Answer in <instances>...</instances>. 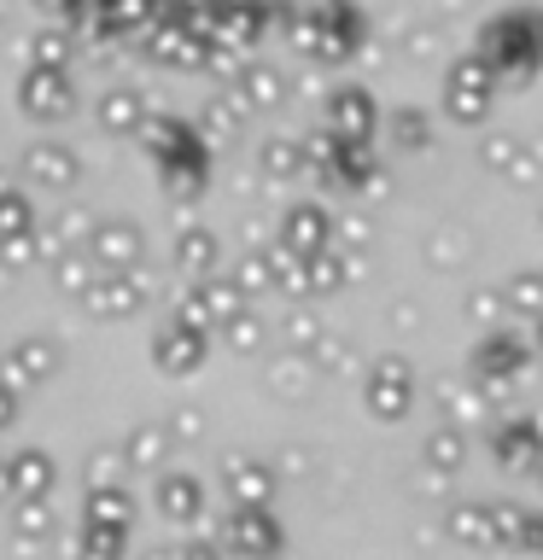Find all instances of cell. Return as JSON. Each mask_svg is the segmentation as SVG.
Segmentation results:
<instances>
[{
	"label": "cell",
	"mask_w": 543,
	"mask_h": 560,
	"mask_svg": "<svg viewBox=\"0 0 543 560\" xmlns=\"http://www.w3.org/2000/svg\"><path fill=\"white\" fill-rule=\"evenodd\" d=\"M140 147H147L158 182L175 205H199L210 192V140L199 135L193 117L175 112H152V122L140 129Z\"/></svg>",
	"instance_id": "6da1fadb"
},
{
	"label": "cell",
	"mask_w": 543,
	"mask_h": 560,
	"mask_svg": "<svg viewBox=\"0 0 543 560\" xmlns=\"http://www.w3.org/2000/svg\"><path fill=\"white\" fill-rule=\"evenodd\" d=\"M480 164H485L490 175H502V182H515V187L538 182V158L525 152V135H515V129L485 135V140H480Z\"/></svg>",
	"instance_id": "7402d4cb"
},
{
	"label": "cell",
	"mask_w": 543,
	"mask_h": 560,
	"mask_svg": "<svg viewBox=\"0 0 543 560\" xmlns=\"http://www.w3.org/2000/svg\"><path fill=\"white\" fill-rule=\"evenodd\" d=\"M467 462V432L455 427V420H438V427L427 432V467H438V472H455Z\"/></svg>",
	"instance_id": "e575fe53"
},
{
	"label": "cell",
	"mask_w": 543,
	"mask_h": 560,
	"mask_svg": "<svg viewBox=\"0 0 543 560\" xmlns=\"http://www.w3.org/2000/svg\"><path fill=\"white\" fill-rule=\"evenodd\" d=\"M129 520H135V502L123 485L88 490V525H123V532H129Z\"/></svg>",
	"instance_id": "8d00e7d4"
},
{
	"label": "cell",
	"mask_w": 543,
	"mask_h": 560,
	"mask_svg": "<svg viewBox=\"0 0 543 560\" xmlns=\"http://www.w3.org/2000/svg\"><path fill=\"white\" fill-rule=\"evenodd\" d=\"M287 339H292L298 357H315V350L327 345V322H322V315H310V310H292L287 315Z\"/></svg>",
	"instance_id": "60d3db41"
},
{
	"label": "cell",
	"mask_w": 543,
	"mask_h": 560,
	"mask_svg": "<svg viewBox=\"0 0 543 560\" xmlns=\"http://www.w3.org/2000/svg\"><path fill=\"white\" fill-rule=\"evenodd\" d=\"M205 35H193L187 24H175V18H164L147 42H140V52L147 59H158V65H170V70H205Z\"/></svg>",
	"instance_id": "44dd1931"
},
{
	"label": "cell",
	"mask_w": 543,
	"mask_h": 560,
	"mask_svg": "<svg viewBox=\"0 0 543 560\" xmlns=\"http://www.w3.org/2000/svg\"><path fill=\"white\" fill-rule=\"evenodd\" d=\"M112 472H117V462L105 450H94V467H88V490H105L112 485Z\"/></svg>",
	"instance_id": "c3c4849f"
},
{
	"label": "cell",
	"mask_w": 543,
	"mask_h": 560,
	"mask_svg": "<svg viewBox=\"0 0 543 560\" xmlns=\"http://www.w3.org/2000/svg\"><path fill=\"white\" fill-rule=\"evenodd\" d=\"M257 170L269 182H298L310 164H304V135H263L257 140Z\"/></svg>",
	"instance_id": "484cf974"
},
{
	"label": "cell",
	"mask_w": 543,
	"mask_h": 560,
	"mask_svg": "<svg viewBox=\"0 0 543 560\" xmlns=\"http://www.w3.org/2000/svg\"><path fill=\"white\" fill-rule=\"evenodd\" d=\"M310 374H322V368H315V357H287V362H275V392L280 397H292V392H310Z\"/></svg>",
	"instance_id": "ee69618b"
},
{
	"label": "cell",
	"mask_w": 543,
	"mask_h": 560,
	"mask_svg": "<svg viewBox=\"0 0 543 560\" xmlns=\"http://www.w3.org/2000/svg\"><path fill=\"white\" fill-rule=\"evenodd\" d=\"M18 175L24 187H42V192H77L82 182V158L65 147V140H30L18 152Z\"/></svg>",
	"instance_id": "30bf717a"
},
{
	"label": "cell",
	"mask_w": 543,
	"mask_h": 560,
	"mask_svg": "<svg viewBox=\"0 0 543 560\" xmlns=\"http://www.w3.org/2000/svg\"><path fill=\"white\" fill-rule=\"evenodd\" d=\"M24 59H30V70H70V59H77V42H70L65 24H42V30L24 42Z\"/></svg>",
	"instance_id": "f546056e"
},
{
	"label": "cell",
	"mask_w": 543,
	"mask_h": 560,
	"mask_svg": "<svg viewBox=\"0 0 543 560\" xmlns=\"http://www.w3.org/2000/svg\"><path fill=\"white\" fill-rule=\"evenodd\" d=\"M444 117L462 122V129H480L490 117V105H497V70H490L480 52H462V59H450L444 70Z\"/></svg>",
	"instance_id": "277c9868"
},
{
	"label": "cell",
	"mask_w": 543,
	"mask_h": 560,
	"mask_svg": "<svg viewBox=\"0 0 543 560\" xmlns=\"http://www.w3.org/2000/svg\"><path fill=\"white\" fill-rule=\"evenodd\" d=\"M532 339L520 327H497L480 332V345L467 350V380H497V385H520L525 368H532Z\"/></svg>",
	"instance_id": "52a82bcc"
},
{
	"label": "cell",
	"mask_w": 543,
	"mask_h": 560,
	"mask_svg": "<svg viewBox=\"0 0 543 560\" xmlns=\"http://www.w3.org/2000/svg\"><path fill=\"white\" fill-rule=\"evenodd\" d=\"M18 112L30 122H65L77 112V88H70V70H30L18 77Z\"/></svg>",
	"instance_id": "8fae6325"
},
{
	"label": "cell",
	"mask_w": 543,
	"mask_h": 560,
	"mask_svg": "<svg viewBox=\"0 0 543 560\" xmlns=\"http://www.w3.org/2000/svg\"><path fill=\"white\" fill-rule=\"evenodd\" d=\"M35 7H42L47 18H65V24H70V18H88V12H94V0H35Z\"/></svg>",
	"instance_id": "7dc6e473"
},
{
	"label": "cell",
	"mask_w": 543,
	"mask_h": 560,
	"mask_svg": "<svg viewBox=\"0 0 543 560\" xmlns=\"http://www.w3.org/2000/svg\"><path fill=\"white\" fill-rule=\"evenodd\" d=\"M245 65H252V52H240V47H228L210 35V47H205V77L217 82V88H234L245 77Z\"/></svg>",
	"instance_id": "74e56055"
},
{
	"label": "cell",
	"mask_w": 543,
	"mask_h": 560,
	"mask_svg": "<svg viewBox=\"0 0 543 560\" xmlns=\"http://www.w3.org/2000/svg\"><path fill=\"white\" fill-rule=\"evenodd\" d=\"M473 52L497 70V82H532L543 70V7H502L497 18L480 24Z\"/></svg>",
	"instance_id": "3957f363"
},
{
	"label": "cell",
	"mask_w": 543,
	"mask_h": 560,
	"mask_svg": "<svg viewBox=\"0 0 543 560\" xmlns=\"http://www.w3.org/2000/svg\"><path fill=\"white\" fill-rule=\"evenodd\" d=\"M53 374H59V345H53L47 332H24V339L7 345V357H0V380H7L18 397L35 392V385H47Z\"/></svg>",
	"instance_id": "9a60e30c"
},
{
	"label": "cell",
	"mask_w": 543,
	"mask_h": 560,
	"mask_svg": "<svg viewBox=\"0 0 543 560\" xmlns=\"http://www.w3.org/2000/svg\"><path fill=\"white\" fill-rule=\"evenodd\" d=\"M123 455H129V467L158 472V467H164V455H170V427H158V420H140V427L123 438Z\"/></svg>",
	"instance_id": "1f68e13d"
},
{
	"label": "cell",
	"mask_w": 543,
	"mask_h": 560,
	"mask_svg": "<svg viewBox=\"0 0 543 560\" xmlns=\"http://www.w3.org/2000/svg\"><path fill=\"white\" fill-rule=\"evenodd\" d=\"M199 409H175V432H182V438H199Z\"/></svg>",
	"instance_id": "816d5d0a"
},
{
	"label": "cell",
	"mask_w": 543,
	"mask_h": 560,
	"mask_svg": "<svg viewBox=\"0 0 543 560\" xmlns=\"http://www.w3.org/2000/svg\"><path fill=\"white\" fill-rule=\"evenodd\" d=\"M339 234H345V245H368V234H374V228H368V222H350V228H339Z\"/></svg>",
	"instance_id": "f5cc1de1"
},
{
	"label": "cell",
	"mask_w": 543,
	"mask_h": 560,
	"mask_svg": "<svg viewBox=\"0 0 543 560\" xmlns=\"http://www.w3.org/2000/svg\"><path fill=\"white\" fill-rule=\"evenodd\" d=\"M287 42L304 52L310 65L339 70L368 47V12L357 7V0H310V7L292 18Z\"/></svg>",
	"instance_id": "7a4b0ae2"
},
{
	"label": "cell",
	"mask_w": 543,
	"mask_h": 560,
	"mask_svg": "<svg viewBox=\"0 0 543 560\" xmlns=\"http://www.w3.org/2000/svg\"><path fill=\"white\" fill-rule=\"evenodd\" d=\"M94 122L105 135H117V140H140V129L152 122V105H147V94H140L135 82H117V88H105V94L94 100Z\"/></svg>",
	"instance_id": "ac0fdd59"
},
{
	"label": "cell",
	"mask_w": 543,
	"mask_h": 560,
	"mask_svg": "<svg viewBox=\"0 0 543 560\" xmlns=\"http://www.w3.org/2000/svg\"><path fill=\"white\" fill-rule=\"evenodd\" d=\"M450 532L462 537V542H485L490 537V508H473V502H462L450 514Z\"/></svg>",
	"instance_id": "bcb514c9"
},
{
	"label": "cell",
	"mask_w": 543,
	"mask_h": 560,
	"mask_svg": "<svg viewBox=\"0 0 543 560\" xmlns=\"http://www.w3.org/2000/svg\"><path fill=\"white\" fill-rule=\"evenodd\" d=\"M82 252L94 257L100 275H135L140 257H147V234H140L135 217H105V222L88 228Z\"/></svg>",
	"instance_id": "9c48e42d"
},
{
	"label": "cell",
	"mask_w": 543,
	"mask_h": 560,
	"mask_svg": "<svg viewBox=\"0 0 543 560\" xmlns=\"http://www.w3.org/2000/svg\"><path fill=\"white\" fill-rule=\"evenodd\" d=\"M322 112H327V129L345 135V140H374L385 129V117L374 105V88H362V82H333Z\"/></svg>",
	"instance_id": "7c38bea8"
},
{
	"label": "cell",
	"mask_w": 543,
	"mask_h": 560,
	"mask_svg": "<svg viewBox=\"0 0 543 560\" xmlns=\"http://www.w3.org/2000/svg\"><path fill=\"white\" fill-rule=\"evenodd\" d=\"M263 339H269V327H263V315H252V310H245L240 322H228V327H222V345H228V350H240V357L263 350Z\"/></svg>",
	"instance_id": "7bdbcfd3"
},
{
	"label": "cell",
	"mask_w": 543,
	"mask_h": 560,
	"mask_svg": "<svg viewBox=\"0 0 543 560\" xmlns=\"http://www.w3.org/2000/svg\"><path fill=\"white\" fill-rule=\"evenodd\" d=\"M94 280H100V269H94V257H88V252H70V257L53 262V287H59L65 298H77V304L94 292Z\"/></svg>",
	"instance_id": "d590c367"
},
{
	"label": "cell",
	"mask_w": 543,
	"mask_h": 560,
	"mask_svg": "<svg viewBox=\"0 0 543 560\" xmlns=\"http://www.w3.org/2000/svg\"><path fill=\"white\" fill-rule=\"evenodd\" d=\"M0 497H18L12 490V462H0Z\"/></svg>",
	"instance_id": "11a10c76"
},
{
	"label": "cell",
	"mask_w": 543,
	"mask_h": 560,
	"mask_svg": "<svg viewBox=\"0 0 543 560\" xmlns=\"http://www.w3.org/2000/svg\"><path fill=\"white\" fill-rule=\"evenodd\" d=\"M415 397H420V385H415V362L409 357H374V362H368V374H362V409L374 415L380 427L409 420Z\"/></svg>",
	"instance_id": "5b68a950"
},
{
	"label": "cell",
	"mask_w": 543,
	"mask_h": 560,
	"mask_svg": "<svg viewBox=\"0 0 543 560\" xmlns=\"http://www.w3.org/2000/svg\"><path fill=\"white\" fill-rule=\"evenodd\" d=\"M18 240H35L30 192H7V199H0V245H18Z\"/></svg>",
	"instance_id": "f35d334b"
},
{
	"label": "cell",
	"mask_w": 543,
	"mask_h": 560,
	"mask_svg": "<svg viewBox=\"0 0 543 560\" xmlns=\"http://www.w3.org/2000/svg\"><path fill=\"white\" fill-rule=\"evenodd\" d=\"M170 257H175V269H182V275L210 280V275H217V262H222V245H217V234H210L205 222H182V228H175Z\"/></svg>",
	"instance_id": "603a6c76"
},
{
	"label": "cell",
	"mask_w": 543,
	"mask_h": 560,
	"mask_svg": "<svg viewBox=\"0 0 543 560\" xmlns=\"http://www.w3.org/2000/svg\"><path fill=\"white\" fill-rule=\"evenodd\" d=\"M462 310H467V322L480 327V332H497V327H502V315H508V304H502V287H497V292H480V287H473Z\"/></svg>",
	"instance_id": "b9f144b4"
},
{
	"label": "cell",
	"mask_w": 543,
	"mask_h": 560,
	"mask_svg": "<svg viewBox=\"0 0 543 560\" xmlns=\"http://www.w3.org/2000/svg\"><path fill=\"white\" fill-rule=\"evenodd\" d=\"M18 525H24V532H47V508L42 502H24V508H18Z\"/></svg>",
	"instance_id": "681fc988"
},
{
	"label": "cell",
	"mask_w": 543,
	"mask_h": 560,
	"mask_svg": "<svg viewBox=\"0 0 543 560\" xmlns=\"http://www.w3.org/2000/svg\"><path fill=\"white\" fill-rule=\"evenodd\" d=\"M538 7H543V0H538Z\"/></svg>",
	"instance_id": "6125c7cd"
},
{
	"label": "cell",
	"mask_w": 543,
	"mask_h": 560,
	"mask_svg": "<svg viewBox=\"0 0 543 560\" xmlns=\"http://www.w3.org/2000/svg\"><path fill=\"white\" fill-rule=\"evenodd\" d=\"M222 537H228V549H240L245 560H275L280 555V525L269 508H234L222 525Z\"/></svg>",
	"instance_id": "ffe728a7"
},
{
	"label": "cell",
	"mask_w": 543,
	"mask_h": 560,
	"mask_svg": "<svg viewBox=\"0 0 543 560\" xmlns=\"http://www.w3.org/2000/svg\"><path fill=\"white\" fill-rule=\"evenodd\" d=\"M532 514H525V508L520 502H497V508H490V537H497V542H532Z\"/></svg>",
	"instance_id": "ab89813d"
},
{
	"label": "cell",
	"mask_w": 543,
	"mask_h": 560,
	"mask_svg": "<svg viewBox=\"0 0 543 560\" xmlns=\"http://www.w3.org/2000/svg\"><path fill=\"white\" fill-rule=\"evenodd\" d=\"M385 135H392L403 152H427V147H432V117L420 112V105H392V117H385Z\"/></svg>",
	"instance_id": "836d02e7"
},
{
	"label": "cell",
	"mask_w": 543,
	"mask_h": 560,
	"mask_svg": "<svg viewBox=\"0 0 543 560\" xmlns=\"http://www.w3.org/2000/svg\"><path fill=\"white\" fill-rule=\"evenodd\" d=\"M222 479L228 490H234V508H269V467L257 462V455H228V467H222Z\"/></svg>",
	"instance_id": "83f0119b"
},
{
	"label": "cell",
	"mask_w": 543,
	"mask_h": 560,
	"mask_svg": "<svg viewBox=\"0 0 543 560\" xmlns=\"http://www.w3.org/2000/svg\"><path fill=\"white\" fill-rule=\"evenodd\" d=\"M12 420H18V392H12L7 380H0V432H7Z\"/></svg>",
	"instance_id": "f907efd6"
},
{
	"label": "cell",
	"mask_w": 543,
	"mask_h": 560,
	"mask_svg": "<svg viewBox=\"0 0 543 560\" xmlns=\"http://www.w3.org/2000/svg\"><path fill=\"white\" fill-rule=\"evenodd\" d=\"M234 94H240L245 112H275V105L287 100V77H280L269 59H252V65H245V77L234 82Z\"/></svg>",
	"instance_id": "4316f807"
},
{
	"label": "cell",
	"mask_w": 543,
	"mask_h": 560,
	"mask_svg": "<svg viewBox=\"0 0 543 560\" xmlns=\"http://www.w3.org/2000/svg\"><path fill=\"white\" fill-rule=\"evenodd\" d=\"M0 12H7V0H0Z\"/></svg>",
	"instance_id": "680465c9"
},
{
	"label": "cell",
	"mask_w": 543,
	"mask_h": 560,
	"mask_svg": "<svg viewBox=\"0 0 543 560\" xmlns=\"http://www.w3.org/2000/svg\"><path fill=\"white\" fill-rule=\"evenodd\" d=\"M245 304H252V292H245L234 275H210V280H187L175 315L193 322V327H205V332H222L228 322H240V315H245Z\"/></svg>",
	"instance_id": "8992f818"
},
{
	"label": "cell",
	"mask_w": 543,
	"mask_h": 560,
	"mask_svg": "<svg viewBox=\"0 0 543 560\" xmlns=\"http://www.w3.org/2000/svg\"><path fill=\"white\" fill-rule=\"evenodd\" d=\"M269 30H275V0H222V12H217V42L252 52Z\"/></svg>",
	"instance_id": "d6986e66"
},
{
	"label": "cell",
	"mask_w": 543,
	"mask_h": 560,
	"mask_svg": "<svg viewBox=\"0 0 543 560\" xmlns=\"http://www.w3.org/2000/svg\"><path fill=\"white\" fill-rule=\"evenodd\" d=\"M275 245H287L292 257H322L333 252V234H339V222L327 217V205H315V199H298L280 210V228H275Z\"/></svg>",
	"instance_id": "4fadbf2b"
},
{
	"label": "cell",
	"mask_w": 543,
	"mask_h": 560,
	"mask_svg": "<svg viewBox=\"0 0 543 560\" xmlns=\"http://www.w3.org/2000/svg\"><path fill=\"white\" fill-rule=\"evenodd\" d=\"M490 455L515 472H538L543 467V415H508L490 432Z\"/></svg>",
	"instance_id": "e0dca14e"
},
{
	"label": "cell",
	"mask_w": 543,
	"mask_h": 560,
	"mask_svg": "<svg viewBox=\"0 0 543 560\" xmlns=\"http://www.w3.org/2000/svg\"><path fill=\"white\" fill-rule=\"evenodd\" d=\"M187 560H217V549H210V542H193V549H187Z\"/></svg>",
	"instance_id": "6f0895ef"
},
{
	"label": "cell",
	"mask_w": 543,
	"mask_h": 560,
	"mask_svg": "<svg viewBox=\"0 0 543 560\" xmlns=\"http://www.w3.org/2000/svg\"><path fill=\"white\" fill-rule=\"evenodd\" d=\"M525 339H532V350H538V357H543V315H538L532 327H525Z\"/></svg>",
	"instance_id": "db71d44e"
},
{
	"label": "cell",
	"mask_w": 543,
	"mask_h": 560,
	"mask_svg": "<svg viewBox=\"0 0 543 560\" xmlns=\"http://www.w3.org/2000/svg\"><path fill=\"white\" fill-rule=\"evenodd\" d=\"M147 298H152V287H147V275H100L94 280V292L82 298V310L94 315V322H129V315H140L147 310Z\"/></svg>",
	"instance_id": "2e32d148"
},
{
	"label": "cell",
	"mask_w": 543,
	"mask_h": 560,
	"mask_svg": "<svg viewBox=\"0 0 543 560\" xmlns=\"http://www.w3.org/2000/svg\"><path fill=\"white\" fill-rule=\"evenodd\" d=\"M94 35L100 42H147L164 24V0H94Z\"/></svg>",
	"instance_id": "5bb4252c"
},
{
	"label": "cell",
	"mask_w": 543,
	"mask_h": 560,
	"mask_svg": "<svg viewBox=\"0 0 543 560\" xmlns=\"http://www.w3.org/2000/svg\"><path fill=\"white\" fill-rule=\"evenodd\" d=\"M53 479H59V472H53V455L47 450H18L12 455V490H18V502H42L47 490H53Z\"/></svg>",
	"instance_id": "f1b7e54d"
},
{
	"label": "cell",
	"mask_w": 543,
	"mask_h": 560,
	"mask_svg": "<svg viewBox=\"0 0 543 560\" xmlns=\"http://www.w3.org/2000/svg\"><path fill=\"white\" fill-rule=\"evenodd\" d=\"M502 304H508V315H520L525 327L543 315V269H515L502 280Z\"/></svg>",
	"instance_id": "4dcf8cb0"
},
{
	"label": "cell",
	"mask_w": 543,
	"mask_h": 560,
	"mask_svg": "<svg viewBox=\"0 0 543 560\" xmlns=\"http://www.w3.org/2000/svg\"><path fill=\"white\" fill-rule=\"evenodd\" d=\"M152 497H158V514H170V520H199V514H205V485L193 479L187 467L158 472Z\"/></svg>",
	"instance_id": "d4e9b609"
},
{
	"label": "cell",
	"mask_w": 543,
	"mask_h": 560,
	"mask_svg": "<svg viewBox=\"0 0 543 560\" xmlns=\"http://www.w3.org/2000/svg\"><path fill=\"white\" fill-rule=\"evenodd\" d=\"M7 192H18V175H12L7 164H0V199H7Z\"/></svg>",
	"instance_id": "9f6ffc18"
},
{
	"label": "cell",
	"mask_w": 543,
	"mask_h": 560,
	"mask_svg": "<svg viewBox=\"0 0 543 560\" xmlns=\"http://www.w3.org/2000/svg\"><path fill=\"white\" fill-rule=\"evenodd\" d=\"M245 117H252V112L240 105L234 88H217V94H205V105H199V117H193V122H199V135L210 140V147H222V140L245 135Z\"/></svg>",
	"instance_id": "cb8c5ba5"
},
{
	"label": "cell",
	"mask_w": 543,
	"mask_h": 560,
	"mask_svg": "<svg viewBox=\"0 0 543 560\" xmlns=\"http://www.w3.org/2000/svg\"><path fill=\"white\" fill-rule=\"evenodd\" d=\"M123 555V525H82V560H117Z\"/></svg>",
	"instance_id": "f6af8a7d"
},
{
	"label": "cell",
	"mask_w": 543,
	"mask_h": 560,
	"mask_svg": "<svg viewBox=\"0 0 543 560\" xmlns=\"http://www.w3.org/2000/svg\"><path fill=\"white\" fill-rule=\"evenodd\" d=\"M538 222H543V210H538Z\"/></svg>",
	"instance_id": "94428289"
},
{
	"label": "cell",
	"mask_w": 543,
	"mask_h": 560,
	"mask_svg": "<svg viewBox=\"0 0 543 560\" xmlns=\"http://www.w3.org/2000/svg\"><path fill=\"white\" fill-rule=\"evenodd\" d=\"M210 357V332L182 322V315H164V322L152 327V368L164 380H193Z\"/></svg>",
	"instance_id": "ba28073f"
},
{
	"label": "cell",
	"mask_w": 543,
	"mask_h": 560,
	"mask_svg": "<svg viewBox=\"0 0 543 560\" xmlns=\"http://www.w3.org/2000/svg\"><path fill=\"white\" fill-rule=\"evenodd\" d=\"M234 280L245 292H269L280 287V245H252L240 262H234Z\"/></svg>",
	"instance_id": "d6a6232c"
},
{
	"label": "cell",
	"mask_w": 543,
	"mask_h": 560,
	"mask_svg": "<svg viewBox=\"0 0 543 560\" xmlns=\"http://www.w3.org/2000/svg\"><path fill=\"white\" fill-rule=\"evenodd\" d=\"M538 479H543V467H538Z\"/></svg>",
	"instance_id": "91938a15"
}]
</instances>
